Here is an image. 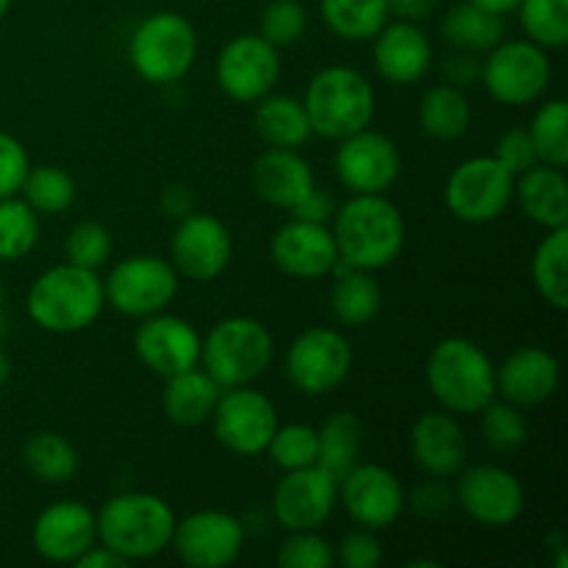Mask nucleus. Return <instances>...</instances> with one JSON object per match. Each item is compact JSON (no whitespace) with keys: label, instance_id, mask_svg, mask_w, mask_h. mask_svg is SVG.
<instances>
[{"label":"nucleus","instance_id":"obj_1","mask_svg":"<svg viewBox=\"0 0 568 568\" xmlns=\"http://www.w3.org/2000/svg\"><path fill=\"white\" fill-rule=\"evenodd\" d=\"M331 231L338 258L355 270H386L405 247L403 211L386 194H353L336 209Z\"/></svg>","mask_w":568,"mask_h":568},{"label":"nucleus","instance_id":"obj_2","mask_svg":"<svg viewBox=\"0 0 568 568\" xmlns=\"http://www.w3.org/2000/svg\"><path fill=\"white\" fill-rule=\"evenodd\" d=\"M98 541L120 555L125 564L159 558L172 544L175 510L164 497L148 491L116 494L94 514Z\"/></svg>","mask_w":568,"mask_h":568},{"label":"nucleus","instance_id":"obj_3","mask_svg":"<svg viewBox=\"0 0 568 568\" xmlns=\"http://www.w3.org/2000/svg\"><path fill=\"white\" fill-rule=\"evenodd\" d=\"M425 381L449 414L475 416L497 397V366L480 344L464 336L442 338L430 349Z\"/></svg>","mask_w":568,"mask_h":568},{"label":"nucleus","instance_id":"obj_4","mask_svg":"<svg viewBox=\"0 0 568 568\" xmlns=\"http://www.w3.org/2000/svg\"><path fill=\"white\" fill-rule=\"evenodd\" d=\"M103 281L94 270L75 264H59L44 270L31 283L26 311L37 327L55 336L87 331L103 314Z\"/></svg>","mask_w":568,"mask_h":568},{"label":"nucleus","instance_id":"obj_5","mask_svg":"<svg viewBox=\"0 0 568 568\" xmlns=\"http://www.w3.org/2000/svg\"><path fill=\"white\" fill-rule=\"evenodd\" d=\"M303 105L316 136L342 142L372 125L377 98L364 72L347 64H331L311 78Z\"/></svg>","mask_w":568,"mask_h":568},{"label":"nucleus","instance_id":"obj_6","mask_svg":"<svg viewBox=\"0 0 568 568\" xmlns=\"http://www.w3.org/2000/svg\"><path fill=\"white\" fill-rule=\"evenodd\" d=\"M275 358V342L255 316H227L216 322L200 344V364L220 388L250 386Z\"/></svg>","mask_w":568,"mask_h":568},{"label":"nucleus","instance_id":"obj_7","mask_svg":"<svg viewBox=\"0 0 568 568\" xmlns=\"http://www.w3.org/2000/svg\"><path fill=\"white\" fill-rule=\"evenodd\" d=\"M131 67L142 81L166 87L186 75L197 59V31L178 11H155L144 17L128 44Z\"/></svg>","mask_w":568,"mask_h":568},{"label":"nucleus","instance_id":"obj_8","mask_svg":"<svg viewBox=\"0 0 568 568\" xmlns=\"http://www.w3.org/2000/svg\"><path fill=\"white\" fill-rule=\"evenodd\" d=\"M516 175L494 155H471L447 178L444 203L458 222L488 225L514 203Z\"/></svg>","mask_w":568,"mask_h":568},{"label":"nucleus","instance_id":"obj_9","mask_svg":"<svg viewBox=\"0 0 568 568\" xmlns=\"http://www.w3.org/2000/svg\"><path fill=\"white\" fill-rule=\"evenodd\" d=\"M480 81L486 92L503 105H530L544 98L552 81L549 50L530 39H503L483 59Z\"/></svg>","mask_w":568,"mask_h":568},{"label":"nucleus","instance_id":"obj_10","mask_svg":"<svg viewBox=\"0 0 568 568\" xmlns=\"http://www.w3.org/2000/svg\"><path fill=\"white\" fill-rule=\"evenodd\" d=\"M283 366L300 394L325 397L353 372V344L336 327H308L288 344Z\"/></svg>","mask_w":568,"mask_h":568},{"label":"nucleus","instance_id":"obj_11","mask_svg":"<svg viewBox=\"0 0 568 568\" xmlns=\"http://www.w3.org/2000/svg\"><path fill=\"white\" fill-rule=\"evenodd\" d=\"M181 275L175 266L159 255H128L120 264L111 266L103 281L105 303L116 314L144 320L150 314L166 311V305L175 300Z\"/></svg>","mask_w":568,"mask_h":568},{"label":"nucleus","instance_id":"obj_12","mask_svg":"<svg viewBox=\"0 0 568 568\" xmlns=\"http://www.w3.org/2000/svg\"><path fill=\"white\" fill-rule=\"evenodd\" d=\"M209 422L214 425L216 442L242 458L266 453L272 433L281 425L272 399L250 386L222 388Z\"/></svg>","mask_w":568,"mask_h":568},{"label":"nucleus","instance_id":"obj_13","mask_svg":"<svg viewBox=\"0 0 568 568\" xmlns=\"http://www.w3.org/2000/svg\"><path fill=\"white\" fill-rule=\"evenodd\" d=\"M455 483V505L483 527H510L525 510V486L499 464L464 466Z\"/></svg>","mask_w":568,"mask_h":568},{"label":"nucleus","instance_id":"obj_14","mask_svg":"<svg viewBox=\"0 0 568 568\" xmlns=\"http://www.w3.org/2000/svg\"><path fill=\"white\" fill-rule=\"evenodd\" d=\"M170 547L192 568H225L242 555L244 525L227 510H194L175 521Z\"/></svg>","mask_w":568,"mask_h":568},{"label":"nucleus","instance_id":"obj_15","mask_svg":"<svg viewBox=\"0 0 568 568\" xmlns=\"http://www.w3.org/2000/svg\"><path fill=\"white\" fill-rule=\"evenodd\" d=\"M281 81V50L261 33L231 39L216 55V83L236 103H255Z\"/></svg>","mask_w":568,"mask_h":568},{"label":"nucleus","instance_id":"obj_16","mask_svg":"<svg viewBox=\"0 0 568 568\" xmlns=\"http://www.w3.org/2000/svg\"><path fill=\"white\" fill-rule=\"evenodd\" d=\"M338 183L353 194H386L397 183L403 159L386 133L364 131L342 139L333 155Z\"/></svg>","mask_w":568,"mask_h":568},{"label":"nucleus","instance_id":"obj_17","mask_svg":"<svg viewBox=\"0 0 568 568\" xmlns=\"http://www.w3.org/2000/svg\"><path fill=\"white\" fill-rule=\"evenodd\" d=\"M338 505V480L322 466L292 469L272 491V516L286 532L320 530Z\"/></svg>","mask_w":568,"mask_h":568},{"label":"nucleus","instance_id":"obj_18","mask_svg":"<svg viewBox=\"0 0 568 568\" xmlns=\"http://www.w3.org/2000/svg\"><path fill=\"white\" fill-rule=\"evenodd\" d=\"M338 505L349 519L372 532L388 530L405 510V488L392 469L381 464H355L338 480Z\"/></svg>","mask_w":568,"mask_h":568},{"label":"nucleus","instance_id":"obj_19","mask_svg":"<svg viewBox=\"0 0 568 568\" xmlns=\"http://www.w3.org/2000/svg\"><path fill=\"white\" fill-rule=\"evenodd\" d=\"M233 258V236L214 214L181 216L170 242V264L189 281H214Z\"/></svg>","mask_w":568,"mask_h":568},{"label":"nucleus","instance_id":"obj_20","mask_svg":"<svg viewBox=\"0 0 568 568\" xmlns=\"http://www.w3.org/2000/svg\"><path fill=\"white\" fill-rule=\"evenodd\" d=\"M200 344H203V336L194 331L192 322L166 314V311L144 316L142 325L133 333L136 358L164 381L178 372L200 366Z\"/></svg>","mask_w":568,"mask_h":568},{"label":"nucleus","instance_id":"obj_21","mask_svg":"<svg viewBox=\"0 0 568 568\" xmlns=\"http://www.w3.org/2000/svg\"><path fill=\"white\" fill-rule=\"evenodd\" d=\"M270 258L283 275L297 281H322L338 264V247L331 225L292 216L272 236Z\"/></svg>","mask_w":568,"mask_h":568},{"label":"nucleus","instance_id":"obj_22","mask_svg":"<svg viewBox=\"0 0 568 568\" xmlns=\"http://www.w3.org/2000/svg\"><path fill=\"white\" fill-rule=\"evenodd\" d=\"M31 541L48 564H75L92 544H98V521L92 508L75 499H59L33 519Z\"/></svg>","mask_w":568,"mask_h":568},{"label":"nucleus","instance_id":"obj_23","mask_svg":"<svg viewBox=\"0 0 568 568\" xmlns=\"http://www.w3.org/2000/svg\"><path fill=\"white\" fill-rule=\"evenodd\" d=\"M372 42L377 75L392 87H414L430 72L433 44L419 22L388 20Z\"/></svg>","mask_w":568,"mask_h":568},{"label":"nucleus","instance_id":"obj_24","mask_svg":"<svg viewBox=\"0 0 568 568\" xmlns=\"http://www.w3.org/2000/svg\"><path fill=\"white\" fill-rule=\"evenodd\" d=\"M410 455L425 475L449 480L469 464V442L449 410H427L410 427Z\"/></svg>","mask_w":568,"mask_h":568},{"label":"nucleus","instance_id":"obj_25","mask_svg":"<svg viewBox=\"0 0 568 568\" xmlns=\"http://www.w3.org/2000/svg\"><path fill=\"white\" fill-rule=\"evenodd\" d=\"M560 388V361L544 347H519L497 366V394L516 408H536Z\"/></svg>","mask_w":568,"mask_h":568},{"label":"nucleus","instance_id":"obj_26","mask_svg":"<svg viewBox=\"0 0 568 568\" xmlns=\"http://www.w3.org/2000/svg\"><path fill=\"white\" fill-rule=\"evenodd\" d=\"M255 194L272 209L292 211L316 186L308 161L292 148H266L250 172Z\"/></svg>","mask_w":568,"mask_h":568},{"label":"nucleus","instance_id":"obj_27","mask_svg":"<svg viewBox=\"0 0 568 568\" xmlns=\"http://www.w3.org/2000/svg\"><path fill=\"white\" fill-rule=\"evenodd\" d=\"M514 200L525 216L544 231L568 225V181L560 166L538 161L536 166L516 175Z\"/></svg>","mask_w":568,"mask_h":568},{"label":"nucleus","instance_id":"obj_28","mask_svg":"<svg viewBox=\"0 0 568 568\" xmlns=\"http://www.w3.org/2000/svg\"><path fill=\"white\" fill-rule=\"evenodd\" d=\"M333 292H331V311L338 325L364 327L381 314L383 308V288L375 281V272L355 270V266L338 264L333 266Z\"/></svg>","mask_w":568,"mask_h":568},{"label":"nucleus","instance_id":"obj_29","mask_svg":"<svg viewBox=\"0 0 568 568\" xmlns=\"http://www.w3.org/2000/svg\"><path fill=\"white\" fill-rule=\"evenodd\" d=\"M220 394L222 388L211 381L209 372L192 366V369L166 377L161 405H164V414L172 425L200 427L211 419Z\"/></svg>","mask_w":568,"mask_h":568},{"label":"nucleus","instance_id":"obj_30","mask_svg":"<svg viewBox=\"0 0 568 568\" xmlns=\"http://www.w3.org/2000/svg\"><path fill=\"white\" fill-rule=\"evenodd\" d=\"M255 131L270 148L292 150H300L314 136L303 100L294 98V94L275 92L255 100Z\"/></svg>","mask_w":568,"mask_h":568},{"label":"nucleus","instance_id":"obj_31","mask_svg":"<svg viewBox=\"0 0 568 568\" xmlns=\"http://www.w3.org/2000/svg\"><path fill=\"white\" fill-rule=\"evenodd\" d=\"M442 37L453 50L486 55L505 37V17L464 0L453 6L442 20Z\"/></svg>","mask_w":568,"mask_h":568},{"label":"nucleus","instance_id":"obj_32","mask_svg":"<svg viewBox=\"0 0 568 568\" xmlns=\"http://www.w3.org/2000/svg\"><path fill=\"white\" fill-rule=\"evenodd\" d=\"M419 125L436 142H458L471 125V105L464 89L436 83L419 100Z\"/></svg>","mask_w":568,"mask_h":568},{"label":"nucleus","instance_id":"obj_33","mask_svg":"<svg viewBox=\"0 0 568 568\" xmlns=\"http://www.w3.org/2000/svg\"><path fill=\"white\" fill-rule=\"evenodd\" d=\"M320 438V455L316 466L331 471L336 480H342L349 469L361 460V447H364V425L349 410H336L316 427Z\"/></svg>","mask_w":568,"mask_h":568},{"label":"nucleus","instance_id":"obj_34","mask_svg":"<svg viewBox=\"0 0 568 568\" xmlns=\"http://www.w3.org/2000/svg\"><path fill=\"white\" fill-rule=\"evenodd\" d=\"M532 286L555 311L568 308V225L552 227L538 242L530 261Z\"/></svg>","mask_w":568,"mask_h":568},{"label":"nucleus","instance_id":"obj_35","mask_svg":"<svg viewBox=\"0 0 568 568\" xmlns=\"http://www.w3.org/2000/svg\"><path fill=\"white\" fill-rule=\"evenodd\" d=\"M22 464H26L28 475L37 477L39 483L61 486V483H70L72 477H75L78 449L72 447L70 438H64L61 433H33V436L22 444Z\"/></svg>","mask_w":568,"mask_h":568},{"label":"nucleus","instance_id":"obj_36","mask_svg":"<svg viewBox=\"0 0 568 568\" xmlns=\"http://www.w3.org/2000/svg\"><path fill=\"white\" fill-rule=\"evenodd\" d=\"M325 26L347 42H369L392 20L386 0H320Z\"/></svg>","mask_w":568,"mask_h":568},{"label":"nucleus","instance_id":"obj_37","mask_svg":"<svg viewBox=\"0 0 568 568\" xmlns=\"http://www.w3.org/2000/svg\"><path fill=\"white\" fill-rule=\"evenodd\" d=\"M530 142L536 148V155L541 164L568 166V103L564 98H552L547 103L538 105V111L532 114L530 125Z\"/></svg>","mask_w":568,"mask_h":568},{"label":"nucleus","instance_id":"obj_38","mask_svg":"<svg viewBox=\"0 0 568 568\" xmlns=\"http://www.w3.org/2000/svg\"><path fill=\"white\" fill-rule=\"evenodd\" d=\"M20 194L37 214H61L75 203L78 186L70 172L44 164L28 170Z\"/></svg>","mask_w":568,"mask_h":568},{"label":"nucleus","instance_id":"obj_39","mask_svg":"<svg viewBox=\"0 0 568 568\" xmlns=\"http://www.w3.org/2000/svg\"><path fill=\"white\" fill-rule=\"evenodd\" d=\"M525 37L544 50L568 44V0H521L516 6Z\"/></svg>","mask_w":568,"mask_h":568},{"label":"nucleus","instance_id":"obj_40","mask_svg":"<svg viewBox=\"0 0 568 568\" xmlns=\"http://www.w3.org/2000/svg\"><path fill=\"white\" fill-rule=\"evenodd\" d=\"M39 214L22 197L0 200V261H20L37 247Z\"/></svg>","mask_w":568,"mask_h":568},{"label":"nucleus","instance_id":"obj_41","mask_svg":"<svg viewBox=\"0 0 568 568\" xmlns=\"http://www.w3.org/2000/svg\"><path fill=\"white\" fill-rule=\"evenodd\" d=\"M272 464L283 471L305 469V466L316 464L320 455V438H316V427L303 425V422H292V425H277L272 433L270 444H266Z\"/></svg>","mask_w":568,"mask_h":568},{"label":"nucleus","instance_id":"obj_42","mask_svg":"<svg viewBox=\"0 0 568 568\" xmlns=\"http://www.w3.org/2000/svg\"><path fill=\"white\" fill-rule=\"evenodd\" d=\"M483 438L494 453H516L527 442V419L521 408L494 397L486 408L480 410Z\"/></svg>","mask_w":568,"mask_h":568},{"label":"nucleus","instance_id":"obj_43","mask_svg":"<svg viewBox=\"0 0 568 568\" xmlns=\"http://www.w3.org/2000/svg\"><path fill=\"white\" fill-rule=\"evenodd\" d=\"M305 28H308V14L300 0H272L261 14V37L277 50L297 44Z\"/></svg>","mask_w":568,"mask_h":568},{"label":"nucleus","instance_id":"obj_44","mask_svg":"<svg viewBox=\"0 0 568 568\" xmlns=\"http://www.w3.org/2000/svg\"><path fill=\"white\" fill-rule=\"evenodd\" d=\"M64 255L70 264L98 272L111 258V233L100 222H78L64 242Z\"/></svg>","mask_w":568,"mask_h":568},{"label":"nucleus","instance_id":"obj_45","mask_svg":"<svg viewBox=\"0 0 568 568\" xmlns=\"http://www.w3.org/2000/svg\"><path fill=\"white\" fill-rule=\"evenodd\" d=\"M277 564L283 568H333L336 552L333 544L320 530L288 532L286 541L277 549Z\"/></svg>","mask_w":568,"mask_h":568},{"label":"nucleus","instance_id":"obj_46","mask_svg":"<svg viewBox=\"0 0 568 568\" xmlns=\"http://www.w3.org/2000/svg\"><path fill=\"white\" fill-rule=\"evenodd\" d=\"M405 505H410V510L422 519H444L455 505V494L444 477L427 475V480H422L419 486L410 488V494H405Z\"/></svg>","mask_w":568,"mask_h":568},{"label":"nucleus","instance_id":"obj_47","mask_svg":"<svg viewBox=\"0 0 568 568\" xmlns=\"http://www.w3.org/2000/svg\"><path fill=\"white\" fill-rule=\"evenodd\" d=\"M336 552V566L344 568H377L383 564V547L377 536L366 527L347 532L342 541L333 547Z\"/></svg>","mask_w":568,"mask_h":568},{"label":"nucleus","instance_id":"obj_48","mask_svg":"<svg viewBox=\"0 0 568 568\" xmlns=\"http://www.w3.org/2000/svg\"><path fill=\"white\" fill-rule=\"evenodd\" d=\"M28 170H31V159L20 139L0 131V200L20 194Z\"/></svg>","mask_w":568,"mask_h":568},{"label":"nucleus","instance_id":"obj_49","mask_svg":"<svg viewBox=\"0 0 568 568\" xmlns=\"http://www.w3.org/2000/svg\"><path fill=\"white\" fill-rule=\"evenodd\" d=\"M491 155L503 161L514 175H521V172L538 164L536 148H532L527 128H510L508 133H503L497 139V148H494Z\"/></svg>","mask_w":568,"mask_h":568},{"label":"nucleus","instance_id":"obj_50","mask_svg":"<svg viewBox=\"0 0 568 568\" xmlns=\"http://www.w3.org/2000/svg\"><path fill=\"white\" fill-rule=\"evenodd\" d=\"M480 70L483 59L477 53H469V50H453L444 59V78H447V83H453L458 89L475 87L480 81Z\"/></svg>","mask_w":568,"mask_h":568},{"label":"nucleus","instance_id":"obj_51","mask_svg":"<svg viewBox=\"0 0 568 568\" xmlns=\"http://www.w3.org/2000/svg\"><path fill=\"white\" fill-rule=\"evenodd\" d=\"M333 214H336V203H333L331 194L322 192L320 186L311 189V192L292 209L294 220L320 222V225H331Z\"/></svg>","mask_w":568,"mask_h":568},{"label":"nucleus","instance_id":"obj_52","mask_svg":"<svg viewBox=\"0 0 568 568\" xmlns=\"http://www.w3.org/2000/svg\"><path fill=\"white\" fill-rule=\"evenodd\" d=\"M161 209H164L166 216H186L194 211V194L189 186H181V183H172V186L164 189L161 194Z\"/></svg>","mask_w":568,"mask_h":568},{"label":"nucleus","instance_id":"obj_53","mask_svg":"<svg viewBox=\"0 0 568 568\" xmlns=\"http://www.w3.org/2000/svg\"><path fill=\"white\" fill-rule=\"evenodd\" d=\"M386 3H388V11H392V17H397V20L422 22L438 9L442 0H386Z\"/></svg>","mask_w":568,"mask_h":568},{"label":"nucleus","instance_id":"obj_54","mask_svg":"<svg viewBox=\"0 0 568 568\" xmlns=\"http://www.w3.org/2000/svg\"><path fill=\"white\" fill-rule=\"evenodd\" d=\"M72 566L75 568H122L128 564L120 558V555L111 552L109 547H103V544L98 541V544H92V547H89L87 552H83Z\"/></svg>","mask_w":568,"mask_h":568},{"label":"nucleus","instance_id":"obj_55","mask_svg":"<svg viewBox=\"0 0 568 568\" xmlns=\"http://www.w3.org/2000/svg\"><path fill=\"white\" fill-rule=\"evenodd\" d=\"M471 3L483 6V9L494 11V14H510V11H516V6L521 3V0H471Z\"/></svg>","mask_w":568,"mask_h":568},{"label":"nucleus","instance_id":"obj_56","mask_svg":"<svg viewBox=\"0 0 568 568\" xmlns=\"http://www.w3.org/2000/svg\"><path fill=\"white\" fill-rule=\"evenodd\" d=\"M9 377H11V364H9V358H6V355L0 353V388H3L6 383H9Z\"/></svg>","mask_w":568,"mask_h":568},{"label":"nucleus","instance_id":"obj_57","mask_svg":"<svg viewBox=\"0 0 568 568\" xmlns=\"http://www.w3.org/2000/svg\"><path fill=\"white\" fill-rule=\"evenodd\" d=\"M11 9V0H0V20H3L6 17V11Z\"/></svg>","mask_w":568,"mask_h":568},{"label":"nucleus","instance_id":"obj_58","mask_svg":"<svg viewBox=\"0 0 568 568\" xmlns=\"http://www.w3.org/2000/svg\"><path fill=\"white\" fill-rule=\"evenodd\" d=\"M6 333V320H3V311H0V338H3Z\"/></svg>","mask_w":568,"mask_h":568},{"label":"nucleus","instance_id":"obj_59","mask_svg":"<svg viewBox=\"0 0 568 568\" xmlns=\"http://www.w3.org/2000/svg\"><path fill=\"white\" fill-rule=\"evenodd\" d=\"M0 311H3V283H0Z\"/></svg>","mask_w":568,"mask_h":568}]
</instances>
